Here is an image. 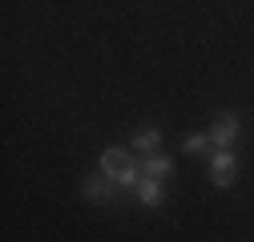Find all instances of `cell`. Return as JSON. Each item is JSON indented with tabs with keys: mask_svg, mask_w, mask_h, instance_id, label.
<instances>
[{
	"mask_svg": "<svg viewBox=\"0 0 254 242\" xmlns=\"http://www.w3.org/2000/svg\"><path fill=\"white\" fill-rule=\"evenodd\" d=\"M238 133H242V121H238L234 113H218L214 125H210V141H214V149H230V145L238 141Z\"/></svg>",
	"mask_w": 254,
	"mask_h": 242,
	"instance_id": "cell-1",
	"label": "cell"
},
{
	"mask_svg": "<svg viewBox=\"0 0 254 242\" xmlns=\"http://www.w3.org/2000/svg\"><path fill=\"white\" fill-rule=\"evenodd\" d=\"M234 154L230 149H210V178H214V186L218 190H226L230 182H234Z\"/></svg>",
	"mask_w": 254,
	"mask_h": 242,
	"instance_id": "cell-2",
	"label": "cell"
},
{
	"mask_svg": "<svg viewBox=\"0 0 254 242\" xmlns=\"http://www.w3.org/2000/svg\"><path fill=\"white\" fill-rule=\"evenodd\" d=\"M117 190H121V186H117L109 174H101V170H97V174H89V178H85V186H81V194H85L89 202H109Z\"/></svg>",
	"mask_w": 254,
	"mask_h": 242,
	"instance_id": "cell-3",
	"label": "cell"
},
{
	"mask_svg": "<svg viewBox=\"0 0 254 242\" xmlns=\"http://www.w3.org/2000/svg\"><path fill=\"white\" fill-rule=\"evenodd\" d=\"M133 194H137V202L149 206V210H162V202H166V186H162V182H153V178H141L137 186H133Z\"/></svg>",
	"mask_w": 254,
	"mask_h": 242,
	"instance_id": "cell-4",
	"label": "cell"
},
{
	"mask_svg": "<svg viewBox=\"0 0 254 242\" xmlns=\"http://www.w3.org/2000/svg\"><path fill=\"white\" fill-rule=\"evenodd\" d=\"M174 174V162L166 154H145L141 158V178H153V182H166Z\"/></svg>",
	"mask_w": 254,
	"mask_h": 242,
	"instance_id": "cell-5",
	"label": "cell"
},
{
	"mask_svg": "<svg viewBox=\"0 0 254 242\" xmlns=\"http://www.w3.org/2000/svg\"><path fill=\"white\" fill-rule=\"evenodd\" d=\"M125 166H129V154H125V149H117V145H109V149H101V174H109V178L117 182Z\"/></svg>",
	"mask_w": 254,
	"mask_h": 242,
	"instance_id": "cell-6",
	"label": "cell"
},
{
	"mask_svg": "<svg viewBox=\"0 0 254 242\" xmlns=\"http://www.w3.org/2000/svg\"><path fill=\"white\" fill-rule=\"evenodd\" d=\"M133 149H141V154H157V149H162V133H157V129H137L133 133Z\"/></svg>",
	"mask_w": 254,
	"mask_h": 242,
	"instance_id": "cell-7",
	"label": "cell"
},
{
	"mask_svg": "<svg viewBox=\"0 0 254 242\" xmlns=\"http://www.w3.org/2000/svg\"><path fill=\"white\" fill-rule=\"evenodd\" d=\"M137 182H141V162H129V166L121 170V178H117V186H121V190H133Z\"/></svg>",
	"mask_w": 254,
	"mask_h": 242,
	"instance_id": "cell-8",
	"label": "cell"
},
{
	"mask_svg": "<svg viewBox=\"0 0 254 242\" xmlns=\"http://www.w3.org/2000/svg\"><path fill=\"white\" fill-rule=\"evenodd\" d=\"M182 149H186V154H206V149H214V141H210L206 133H190V137L182 141Z\"/></svg>",
	"mask_w": 254,
	"mask_h": 242,
	"instance_id": "cell-9",
	"label": "cell"
}]
</instances>
